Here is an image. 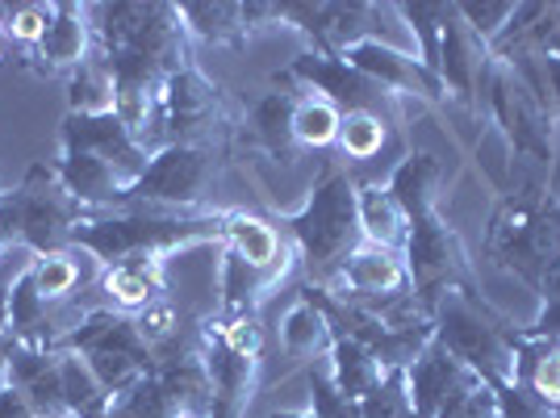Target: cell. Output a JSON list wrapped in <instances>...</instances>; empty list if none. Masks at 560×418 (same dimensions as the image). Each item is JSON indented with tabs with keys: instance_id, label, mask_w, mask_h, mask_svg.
<instances>
[{
	"instance_id": "6da1fadb",
	"label": "cell",
	"mask_w": 560,
	"mask_h": 418,
	"mask_svg": "<svg viewBox=\"0 0 560 418\" xmlns=\"http://www.w3.org/2000/svg\"><path fill=\"white\" fill-rule=\"evenodd\" d=\"M560 252V197L548 188L527 185L506 193L493 209L486 227V256L518 277L532 293H539V280L548 272L552 256Z\"/></svg>"
},
{
	"instance_id": "7a4b0ae2",
	"label": "cell",
	"mask_w": 560,
	"mask_h": 418,
	"mask_svg": "<svg viewBox=\"0 0 560 418\" xmlns=\"http://www.w3.org/2000/svg\"><path fill=\"white\" fill-rule=\"evenodd\" d=\"M431 323H435V344L452 351L460 364H468L490 390L514 381V360H518L514 330L518 326H511L493 305H486L481 293L447 289L431 305Z\"/></svg>"
},
{
	"instance_id": "3957f363",
	"label": "cell",
	"mask_w": 560,
	"mask_h": 418,
	"mask_svg": "<svg viewBox=\"0 0 560 418\" xmlns=\"http://www.w3.org/2000/svg\"><path fill=\"white\" fill-rule=\"evenodd\" d=\"M289 231L314 277V289H327L335 272L343 268V259L364 243L360 213H355V181L348 172H327L310 188L305 206L289 218Z\"/></svg>"
},
{
	"instance_id": "277c9868",
	"label": "cell",
	"mask_w": 560,
	"mask_h": 418,
	"mask_svg": "<svg viewBox=\"0 0 560 418\" xmlns=\"http://www.w3.org/2000/svg\"><path fill=\"white\" fill-rule=\"evenodd\" d=\"M477 109L490 117V126L502 130V139L514 155L552 167L557 160V117L544 105V96L502 59H490Z\"/></svg>"
},
{
	"instance_id": "5b68a950",
	"label": "cell",
	"mask_w": 560,
	"mask_h": 418,
	"mask_svg": "<svg viewBox=\"0 0 560 418\" xmlns=\"http://www.w3.org/2000/svg\"><path fill=\"white\" fill-rule=\"evenodd\" d=\"M259 335L256 314L222 310L201 326V356L213 381V418H243L259 376Z\"/></svg>"
},
{
	"instance_id": "8992f818",
	"label": "cell",
	"mask_w": 560,
	"mask_h": 418,
	"mask_svg": "<svg viewBox=\"0 0 560 418\" xmlns=\"http://www.w3.org/2000/svg\"><path fill=\"white\" fill-rule=\"evenodd\" d=\"M401 259H406L410 289H415V298H419L427 310L440 302L447 289L481 293V289H477V277H472V259H468V252H465V239L456 234V227H447V218L440 209H435V213H422V218L410 222Z\"/></svg>"
},
{
	"instance_id": "52a82bcc",
	"label": "cell",
	"mask_w": 560,
	"mask_h": 418,
	"mask_svg": "<svg viewBox=\"0 0 560 418\" xmlns=\"http://www.w3.org/2000/svg\"><path fill=\"white\" fill-rule=\"evenodd\" d=\"M226 130V96L197 68L172 71L160 84V147H210Z\"/></svg>"
},
{
	"instance_id": "ba28073f",
	"label": "cell",
	"mask_w": 560,
	"mask_h": 418,
	"mask_svg": "<svg viewBox=\"0 0 560 418\" xmlns=\"http://www.w3.org/2000/svg\"><path fill=\"white\" fill-rule=\"evenodd\" d=\"M293 80H302L305 89H314L318 96H327L339 114H373L385 117L394 130H401V117H406V101L394 96L389 89H381L376 80H369L364 71H355L348 59H335V55H302L293 59L289 68Z\"/></svg>"
},
{
	"instance_id": "9c48e42d",
	"label": "cell",
	"mask_w": 560,
	"mask_h": 418,
	"mask_svg": "<svg viewBox=\"0 0 560 418\" xmlns=\"http://www.w3.org/2000/svg\"><path fill=\"white\" fill-rule=\"evenodd\" d=\"M213 176H218L213 147H160L139 176V185L130 188V197H139L147 206L188 209L206 197Z\"/></svg>"
},
{
	"instance_id": "30bf717a",
	"label": "cell",
	"mask_w": 560,
	"mask_h": 418,
	"mask_svg": "<svg viewBox=\"0 0 560 418\" xmlns=\"http://www.w3.org/2000/svg\"><path fill=\"white\" fill-rule=\"evenodd\" d=\"M381 4H360V0H330V4H280V22H298L314 38V55H343L360 43H385L381 38Z\"/></svg>"
},
{
	"instance_id": "8fae6325",
	"label": "cell",
	"mask_w": 560,
	"mask_h": 418,
	"mask_svg": "<svg viewBox=\"0 0 560 418\" xmlns=\"http://www.w3.org/2000/svg\"><path fill=\"white\" fill-rule=\"evenodd\" d=\"M339 59H348L355 71H364L369 80H376L381 89H389L394 96H419V101H444L447 89L435 71L422 63L419 55H406V50L389 47V43H360V47L343 50Z\"/></svg>"
},
{
	"instance_id": "7c38bea8",
	"label": "cell",
	"mask_w": 560,
	"mask_h": 418,
	"mask_svg": "<svg viewBox=\"0 0 560 418\" xmlns=\"http://www.w3.org/2000/svg\"><path fill=\"white\" fill-rule=\"evenodd\" d=\"M477 385H486L477 372L460 364L447 348H440L435 339L419 351V360L406 369V390H410V402H415V415L419 418H435L440 410H447L456 397L472 394Z\"/></svg>"
},
{
	"instance_id": "4fadbf2b",
	"label": "cell",
	"mask_w": 560,
	"mask_h": 418,
	"mask_svg": "<svg viewBox=\"0 0 560 418\" xmlns=\"http://www.w3.org/2000/svg\"><path fill=\"white\" fill-rule=\"evenodd\" d=\"M401 289H410L401 252L360 243V247L343 259V268L335 272V280H330L323 293L343 298V302H369V298H389V293H401Z\"/></svg>"
},
{
	"instance_id": "5bb4252c",
	"label": "cell",
	"mask_w": 560,
	"mask_h": 418,
	"mask_svg": "<svg viewBox=\"0 0 560 418\" xmlns=\"http://www.w3.org/2000/svg\"><path fill=\"white\" fill-rule=\"evenodd\" d=\"M490 47L465 25V18L456 13L452 4V18L444 25V47H440V80L456 101H465L468 109H477V96H481V80L490 68Z\"/></svg>"
},
{
	"instance_id": "9a60e30c",
	"label": "cell",
	"mask_w": 560,
	"mask_h": 418,
	"mask_svg": "<svg viewBox=\"0 0 560 418\" xmlns=\"http://www.w3.org/2000/svg\"><path fill=\"white\" fill-rule=\"evenodd\" d=\"M68 142L71 151H89L96 160L114 163L117 172L130 181V188L139 185V176L147 172V151L139 147V139L126 130V121L117 114L105 117H71L68 121Z\"/></svg>"
},
{
	"instance_id": "2e32d148",
	"label": "cell",
	"mask_w": 560,
	"mask_h": 418,
	"mask_svg": "<svg viewBox=\"0 0 560 418\" xmlns=\"http://www.w3.org/2000/svg\"><path fill=\"white\" fill-rule=\"evenodd\" d=\"M68 188H38V176L30 181V185L9 201V218H13V227L30 239V243H38V247H50V243H59L71 227V209H68V197H63Z\"/></svg>"
},
{
	"instance_id": "e0dca14e",
	"label": "cell",
	"mask_w": 560,
	"mask_h": 418,
	"mask_svg": "<svg viewBox=\"0 0 560 418\" xmlns=\"http://www.w3.org/2000/svg\"><path fill=\"white\" fill-rule=\"evenodd\" d=\"M389 193L401 206L406 222H415L422 213H435L440 209V197H444V163L427 151H410L401 155V163L389 176Z\"/></svg>"
},
{
	"instance_id": "ac0fdd59",
	"label": "cell",
	"mask_w": 560,
	"mask_h": 418,
	"mask_svg": "<svg viewBox=\"0 0 560 418\" xmlns=\"http://www.w3.org/2000/svg\"><path fill=\"white\" fill-rule=\"evenodd\" d=\"M226 243H231V256H238L259 272H277V268L293 264L277 227H268L256 213H226Z\"/></svg>"
},
{
	"instance_id": "d6986e66",
	"label": "cell",
	"mask_w": 560,
	"mask_h": 418,
	"mask_svg": "<svg viewBox=\"0 0 560 418\" xmlns=\"http://www.w3.org/2000/svg\"><path fill=\"white\" fill-rule=\"evenodd\" d=\"M355 213H360V234L364 243L373 247H389V252H401L406 247V234H410V222L401 206L394 201L389 185H355Z\"/></svg>"
},
{
	"instance_id": "ffe728a7",
	"label": "cell",
	"mask_w": 560,
	"mask_h": 418,
	"mask_svg": "<svg viewBox=\"0 0 560 418\" xmlns=\"http://www.w3.org/2000/svg\"><path fill=\"white\" fill-rule=\"evenodd\" d=\"M514 385H523L527 394H536L539 402H548L552 410H560V344L552 339H527L514 330Z\"/></svg>"
},
{
	"instance_id": "44dd1931",
	"label": "cell",
	"mask_w": 560,
	"mask_h": 418,
	"mask_svg": "<svg viewBox=\"0 0 560 418\" xmlns=\"http://www.w3.org/2000/svg\"><path fill=\"white\" fill-rule=\"evenodd\" d=\"M59 181H63V188H68L75 201H89V206L130 197V181L117 172L114 163L96 160V155H89V151H71L68 160H63Z\"/></svg>"
},
{
	"instance_id": "7402d4cb",
	"label": "cell",
	"mask_w": 560,
	"mask_h": 418,
	"mask_svg": "<svg viewBox=\"0 0 560 418\" xmlns=\"http://www.w3.org/2000/svg\"><path fill=\"white\" fill-rule=\"evenodd\" d=\"M330 381H335V390L351 402H364L369 394H376V385L385 381V369H381V360H376L369 348H360L355 339H343V335H335V344H330Z\"/></svg>"
},
{
	"instance_id": "603a6c76",
	"label": "cell",
	"mask_w": 560,
	"mask_h": 418,
	"mask_svg": "<svg viewBox=\"0 0 560 418\" xmlns=\"http://www.w3.org/2000/svg\"><path fill=\"white\" fill-rule=\"evenodd\" d=\"M330 344H335V330H330L327 314L310 302V298H302V302L284 314V323H280V348H284V356L314 360L323 351L330 356Z\"/></svg>"
},
{
	"instance_id": "cb8c5ba5",
	"label": "cell",
	"mask_w": 560,
	"mask_h": 418,
	"mask_svg": "<svg viewBox=\"0 0 560 418\" xmlns=\"http://www.w3.org/2000/svg\"><path fill=\"white\" fill-rule=\"evenodd\" d=\"M59 369H63V402H68L71 418H105L109 415L114 397L101 390V381L93 376V369H89L84 356H63Z\"/></svg>"
},
{
	"instance_id": "d4e9b609",
	"label": "cell",
	"mask_w": 560,
	"mask_h": 418,
	"mask_svg": "<svg viewBox=\"0 0 560 418\" xmlns=\"http://www.w3.org/2000/svg\"><path fill=\"white\" fill-rule=\"evenodd\" d=\"M397 13H401V22L410 25V34L419 38V59L435 71L440 68V47H444V25L452 18V4H444V0H415V4H397Z\"/></svg>"
},
{
	"instance_id": "484cf974",
	"label": "cell",
	"mask_w": 560,
	"mask_h": 418,
	"mask_svg": "<svg viewBox=\"0 0 560 418\" xmlns=\"http://www.w3.org/2000/svg\"><path fill=\"white\" fill-rule=\"evenodd\" d=\"M293 109H298V96L293 93H268L252 109V135H256L272 155H289L293 151Z\"/></svg>"
},
{
	"instance_id": "4316f807",
	"label": "cell",
	"mask_w": 560,
	"mask_h": 418,
	"mask_svg": "<svg viewBox=\"0 0 560 418\" xmlns=\"http://www.w3.org/2000/svg\"><path fill=\"white\" fill-rule=\"evenodd\" d=\"M38 47H43V59L59 63V68H68V63H89V59H84V50H89V25H84V13L71 9V4L55 9L47 38H43Z\"/></svg>"
},
{
	"instance_id": "83f0119b",
	"label": "cell",
	"mask_w": 560,
	"mask_h": 418,
	"mask_svg": "<svg viewBox=\"0 0 560 418\" xmlns=\"http://www.w3.org/2000/svg\"><path fill=\"white\" fill-rule=\"evenodd\" d=\"M339 130H343V114L330 105L327 96L305 93L298 96V109H293V139L302 147H330L339 142Z\"/></svg>"
},
{
	"instance_id": "f1b7e54d",
	"label": "cell",
	"mask_w": 560,
	"mask_h": 418,
	"mask_svg": "<svg viewBox=\"0 0 560 418\" xmlns=\"http://www.w3.org/2000/svg\"><path fill=\"white\" fill-rule=\"evenodd\" d=\"M71 109L80 117H105L117 109V80L105 63H80V76L71 80Z\"/></svg>"
},
{
	"instance_id": "f546056e",
	"label": "cell",
	"mask_w": 560,
	"mask_h": 418,
	"mask_svg": "<svg viewBox=\"0 0 560 418\" xmlns=\"http://www.w3.org/2000/svg\"><path fill=\"white\" fill-rule=\"evenodd\" d=\"M180 22L206 43H238L243 30V4H180Z\"/></svg>"
},
{
	"instance_id": "4dcf8cb0",
	"label": "cell",
	"mask_w": 560,
	"mask_h": 418,
	"mask_svg": "<svg viewBox=\"0 0 560 418\" xmlns=\"http://www.w3.org/2000/svg\"><path fill=\"white\" fill-rule=\"evenodd\" d=\"M389 139H397V130L385 121V117H373V114H343V130H339V147H343V155L355 163H369L376 160Z\"/></svg>"
},
{
	"instance_id": "1f68e13d",
	"label": "cell",
	"mask_w": 560,
	"mask_h": 418,
	"mask_svg": "<svg viewBox=\"0 0 560 418\" xmlns=\"http://www.w3.org/2000/svg\"><path fill=\"white\" fill-rule=\"evenodd\" d=\"M30 272H34V285L43 293V302H63L71 289L80 285V264H75L71 252H47Z\"/></svg>"
},
{
	"instance_id": "d6a6232c",
	"label": "cell",
	"mask_w": 560,
	"mask_h": 418,
	"mask_svg": "<svg viewBox=\"0 0 560 418\" xmlns=\"http://www.w3.org/2000/svg\"><path fill=\"white\" fill-rule=\"evenodd\" d=\"M364 418H419L415 415V402L406 390V369H389L385 381L376 385V394H369L360 402Z\"/></svg>"
},
{
	"instance_id": "836d02e7",
	"label": "cell",
	"mask_w": 560,
	"mask_h": 418,
	"mask_svg": "<svg viewBox=\"0 0 560 418\" xmlns=\"http://www.w3.org/2000/svg\"><path fill=\"white\" fill-rule=\"evenodd\" d=\"M135 326H139L142 344L155 351V356L180 344V310L167 302V298H160V302L147 305L139 318H135Z\"/></svg>"
},
{
	"instance_id": "e575fe53",
	"label": "cell",
	"mask_w": 560,
	"mask_h": 418,
	"mask_svg": "<svg viewBox=\"0 0 560 418\" xmlns=\"http://www.w3.org/2000/svg\"><path fill=\"white\" fill-rule=\"evenodd\" d=\"M310 394H314V406H310L314 418H364L360 402H351L335 390L327 369H310Z\"/></svg>"
},
{
	"instance_id": "d590c367",
	"label": "cell",
	"mask_w": 560,
	"mask_h": 418,
	"mask_svg": "<svg viewBox=\"0 0 560 418\" xmlns=\"http://www.w3.org/2000/svg\"><path fill=\"white\" fill-rule=\"evenodd\" d=\"M456 13L465 18V25L490 47L493 38L506 30V22H511L514 13V0H481V4H456Z\"/></svg>"
},
{
	"instance_id": "8d00e7d4",
	"label": "cell",
	"mask_w": 560,
	"mask_h": 418,
	"mask_svg": "<svg viewBox=\"0 0 560 418\" xmlns=\"http://www.w3.org/2000/svg\"><path fill=\"white\" fill-rule=\"evenodd\" d=\"M498 418H560V410H552L548 402H539L536 394H527L523 385H498Z\"/></svg>"
},
{
	"instance_id": "74e56055",
	"label": "cell",
	"mask_w": 560,
	"mask_h": 418,
	"mask_svg": "<svg viewBox=\"0 0 560 418\" xmlns=\"http://www.w3.org/2000/svg\"><path fill=\"white\" fill-rule=\"evenodd\" d=\"M50 18H55V9H43V4H25L18 9L13 18H9V34L18 38V43H43L50 30Z\"/></svg>"
},
{
	"instance_id": "f35d334b",
	"label": "cell",
	"mask_w": 560,
	"mask_h": 418,
	"mask_svg": "<svg viewBox=\"0 0 560 418\" xmlns=\"http://www.w3.org/2000/svg\"><path fill=\"white\" fill-rule=\"evenodd\" d=\"M435 418H498V397L490 385H477L472 394L456 397L447 410H440Z\"/></svg>"
},
{
	"instance_id": "ab89813d",
	"label": "cell",
	"mask_w": 560,
	"mask_h": 418,
	"mask_svg": "<svg viewBox=\"0 0 560 418\" xmlns=\"http://www.w3.org/2000/svg\"><path fill=\"white\" fill-rule=\"evenodd\" d=\"M518 335H527V339H552V344H560V302L539 305L536 323L518 326Z\"/></svg>"
},
{
	"instance_id": "60d3db41",
	"label": "cell",
	"mask_w": 560,
	"mask_h": 418,
	"mask_svg": "<svg viewBox=\"0 0 560 418\" xmlns=\"http://www.w3.org/2000/svg\"><path fill=\"white\" fill-rule=\"evenodd\" d=\"M539 59V76H544V101L552 117L560 121V55H536Z\"/></svg>"
},
{
	"instance_id": "b9f144b4",
	"label": "cell",
	"mask_w": 560,
	"mask_h": 418,
	"mask_svg": "<svg viewBox=\"0 0 560 418\" xmlns=\"http://www.w3.org/2000/svg\"><path fill=\"white\" fill-rule=\"evenodd\" d=\"M0 418H38V410L18 385H4L0 390Z\"/></svg>"
},
{
	"instance_id": "7bdbcfd3",
	"label": "cell",
	"mask_w": 560,
	"mask_h": 418,
	"mask_svg": "<svg viewBox=\"0 0 560 418\" xmlns=\"http://www.w3.org/2000/svg\"><path fill=\"white\" fill-rule=\"evenodd\" d=\"M539 302H560V252L552 256V264H548V272H544V280H539Z\"/></svg>"
},
{
	"instance_id": "ee69618b",
	"label": "cell",
	"mask_w": 560,
	"mask_h": 418,
	"mask_svg": "<svg viewBox=\"0 0 560 418\" xmlns=\"http://www.w3.org/2000/svg\"><path fill=\"white\" fill-rule=\"evenodd\" d=\"M272 418H314V415H310V410H305V415H293V410H277Z\"/></svg>"
},
{
	"instance_id": "f6af8a7d",
	"label": "cell",
	"mask_w": 560,
	"mask_h": 418,
	"mask_svg": "<svg viewBox=\"0 0 560 418\" xmlns=\"http://www.w3.org/2000/svg\"><path fill=\"white\" fill-rule=\"evenodd\" d=\"M557 34H560V4H557Z\"/></svg>"
},
{
	"instance_id": "bcb514c9",
	"label": "cell",
	"mask_w": 560,
	"mask_h": 418,
	"mask_svg": "<svg viewBox=\"0 0 560 418\" xmlns=\"http://www.w3.org/2000/svg\"><path fill=\"white\" fill-rule=\"evenodd\" d=\"M0 59H4V55H0Z\"/></svg>"
}]
</instances>
